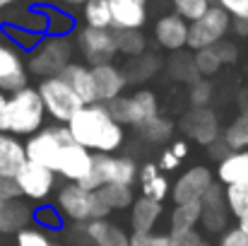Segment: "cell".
<instances>
[{
	"label": "cell",
	"mask_w": 248,
	"mask_h": 246,
	"mask_svg": "<svg viewBox=\"0 0 248 246\" xmlns=\"http://www.w3.org/2000/svg\"><path fill=\"white\" fill-rule=\"evenodd\" d=\"M70 138L92 155H113L125 143V128L108 114L106 104H84L65 123Z\"/></svg>",
	"instance_id": "1"
},
{
	"label": "cell",
	"mask_w": 248,
	"mask_h": 246,
	"mask_svg": "<svg viewBox=\"0 0 248 246\" xmlns=\"http://www.w3.org/2000/svg\"><path fill=\"white\" fill-rule=\"evenodd\" d=\"M75 41L70 36H41V41L27 53V73L36 75L39 80L56 78L63 73L68 63H73Z\"/></svg>",
	"instance_id": "2"
},
{
	"label": "cell",
	"mask_w": 248,
	"mask_h": 246,
	"mask_svg": "<svg viewBox=\"0 0 248 246\" xmlns=\"http://www.w3.org/2000/svg\"><path fill=\"white\" fill-rule=\"evenodd\" d=\"M46 126V109L36 87H24L10 94L7 133L15 138H31Z\"/></svg>",
	"instance_id": "3"
},
{
	"label": "cell",
	"mask_w": 248,
	"mask_h": 246,
	"mask_svg": "<svg viewBox=\"0 0 248 246\" xmlns=\"http://www.w3.org/2000/svg\"><path fill=\"white\" fill-rule=\"evenodd\" d=\"M53 205L58 208L65 222H75V225H87L92 220H104L111 215L99 200L96 191H87L80 183H63L56 191Z\"/></svg>",
	"instance_id": "4"
},
{
	"label": "cell",
	"mask_w": 248,
	"mask_h": 246,
	"mask_svg": "<svg viewBox=\"0 0 248 246\" xmlns=\"http://www.w3.org/2000/svg\"><path fill=\"white\" fill-rule=\"evenodd\" d=\"M140 164L135 162L130 155H94L92 160V171L87 174L82 188L96 191L106 183H118V186H135L138 181Z\"/></svg>",
	"instance_id": "5"
},
{
	"label": "cell",
	"mask_w": 248,
	"mask_h": 246,
	"mask_svg": "<svg viewBox=\"0 0 248 246\" xmlns=\"http://www.w3.org/2000/svg\"><path fill=\"white\" fill-rule=\"evenodd\" d=\"M106 109L123 128H128V126L138 128V126H142L145 121H150L159 114V99L152 89L140 87L133 94H123V97L108 101Z\"/></svg>",
	"instance_id": "6"
},
{
	"label": "cell",
	"mask_w": 248,
	"mask_h": 246,
	"mask_svg": "<svg viewBox=\"0 0 248 246\" xmlns=\"http://www.w3.org/2000/svg\"><path fill=\"white\" fill-rule=\"evenodd\" d=\"M229 34H232V15L212 5L200 19L188 24V49L195 53V51L217 46Z\"/></svg>",
	"instance_id": "7"
},
{
	"label": "cell",
	"mask_w": 248,
	"mask_h": 246,
	"mask_svg": "<svg viewBox=\"0 0 248 246\" xmlns=\"http://www.w3.org/2000/svg\"><path fill=\"white\" fill-rule=\"evenodd\" d=\"M41 101H44V109H46V116H51L56 123L65 126L84 104L80 101V97L61 80L58 75L56 78H46V80L39 82L36 87Z\"/></svg>",
	"instance_id": "8"
},
{
	"label": "cell",
	"mask_w": 248,
	"mask_h": 246,
	"mask_svg": "<svg viewBox=\"0 0 248 246\" xmlns=\"http://www.w3.org/2000/svg\"><path fill=\"white\" fill-rule=\"evenodd\" d=\"M73 140L68 128L56 123V126H44L39 133H34L31 138L24 140V155H27V162H34V164H41L46 169L53 171L56 166V160H58V152L61 148Z\"/></svg>",
	"instance_id": "9"
},
{
	"label": "cell",
	"mask_w": 248,
	"mask_h": 246,
	"mask_svg": "<svg viewBox=\"0 0 248 246\" xmlns=\"http://www.w3.org/2000/svg\"><path fill=\"white\" fill-rule=\"evenodd\" d=\"M75 49L80 51V56L84 58V66H89V68L104 66V63H113V58L118 56L116 32L113 29L82 27L75 34Z\"/></svg>",
	"instance_id": "10"
},
{
	"label": "cell",
	"mask_w": 248,
	"mask_h": 246,
	"mask_svg": "<svg viewBox=\"0 0 248 246\" xmlns=\"http://www.w3.org/2000/svg\"><path fill=\"white\" fill-rule=\"evenodd\" d=\"M15 181H17V188L22 193L24 200H34V203H46L56 186H58V176L41 166V164H34V162H24L19 166V171L15 174Z\"/></svg>",
	"instance_id": "11"
},
{
	"label": "cell",
	"mask_w": 248,
	"mask_h": 246,
	"mask_svg": "<svg viewBox=\"0 0 248 246\" xmlns=\"http://www.w3.org/2000/svg\"><path fill=\"white\" fill-rule=\"evenodd\" d=\"M181 133L193 140L195 145L200 148H210L215 140H219L222 135V123H219V116L212 106H205V109H188L183 116H181V123H178Z\"/></svg>",
	"instance_id": "12"
},
{
	"label": "cell",
	"mask_w": 248,
	"mask_h": 246,
	"mask_svg": "<svg viewBox=\"0 0 248 246\" xmlns=\"http://www.w3.org/2000/svg\"><path fill=\"white\" fill-rule=\"evenodd\" d=\"M215 183V171L205 164H195L190 169H186L173 183H171V200L173 205L181 203H200V198L212 188Z\"/></svg>",
	"instance_id": "13"
},
{
	"label": "cell",
	"mask_w": 248,
	"mask_h": 246,
	"mask_svg": "<svg viewBox=\"0 0 248 246\" xmlns=\"http://www.w3.org/2000/svg\"><path fill=\"white\" fill-rule=\"evenodd\" d=\"M92 160H94V155L89 150H84L75 140H68L58 152L53 174L61 176L65 183H82L87 174L92 171Z\"/></svg>",
	"instance_id": "14"
},
{
	"label": "cell",
	"mask_w": 248,
	"mask_h": 246,
	"mask_svg": "<svg viewBox=\"0 0 248 246\" xmlns=\"http://www.w3.org/2000/svg\"><path fill=\"white\" fill-rule=\"evenodd\" d=\"M229 208L224 200V186L222 183H212V188L200 198V227L207 234H222L229 230Z\"/></svg>",
	"instance_id": "15"
},
{
	"label": "cell",
	"mask_w": 248,
	"mask_h": 246,
	"mask_svg": "<svg viewBox=\"0 0 248 246\" xmlns=\"http://www.w3.org/2000/svg\"><path fill=\"white\" fill-rule=\"evenodd\" d=\"M152 36H155L157 46L169 51V53L186 51L188 49V22L181 19L178 15H173V12H166L155 22Z\"/></svg>",
	"instance_id": "16"
},
{
	"label": "cell",
	"mask_w": 248,
	"mask_h": 246,
	"mask_svg": "<svg viewBox=\"0 0 248 246\" xmlns=\"http://www.w3.org/2000/svg\"><path fill=\"white\" fill-rule=\"evenodd\" d=\"M113 32H142L147 24V0H106Z\"/></svg>",
	"instance_id": "17"
},
{
	"label": "cell",
	"mask_w": 248,
	"mask_h": 246,
	"mask_svg": "<svg viewBox=\"0 0 248 246\" xmlns=\"http://www.w3.org/2000/svg\"><path fill=\"white\" fill-rule=\"evenodd\" d=\"M92 80H94V92H96V101L99 104H108L118 97H123L128 80L121 66L116 63H104V66H94L92 68Z\"/></svg>",
	"instance_id": "18"
},
{
	"label": "cell",
	"mask_w": 248,
	"mask_h": 246,
	"mask_svg": "<svg viewBox=\"0 0 248 246\" xmlns=\"http://www.w3.org/2000/svg\"><path fill=\"white\" fill-rule=\"evenodd\" d=\"M80 239L84 242V246H130V234L121 225L111 222L108 217L82 225Z\"/></svg>",
	"instance_id": "19"
},
{
	"label": "cell",
	"mask_w": 248,
	"mask_h": 246,
	"mask_svg": "<svg viewBox=\"0 0 248 246\" xmlns=\"http://www.w3.org/2000/svg\"><path fill=\"white\" fill-rule=\"evenodd\" d=\"M162 217H164V203L138 196L130 205V234L157 232V225L162 222Z\"/></svg>",
	"instance_id": "20"
},
{
	"label": "cell",
	"mask_w": 248,
	"mask_h": 246,
	"mask_svg": "<svg viewBox=\"0 0 248 246\" xmlns=\"http://www.w3.org/2000/svg\"><path fill=\"white\" fill-rule=\"evenodd\" d=\"M31 208L24 198L0 200V234H17L31 225Z\"/></svg>",
	"instance_id": "21"
},
{
	"label": "cell",
	"mask_w": 248,
	"mask_h": 246,
	"mask_svg": "<svg viewBox=\"0 0 248 246\" xmlns=\"http://www.w3.org/2000/svg\"><path fill=\"white\" fill-rule=\"evenodd\" d=\"M58 78L80 97L82 104H94L96 101V92H94V80H92V68L89 66L73 61V63H68L63 68V73Z\"/></svg>",
	"instance_id": "22"
},
{
	"label": "cell",
	"mask_w": 248,
	"mask_h": 246,
	"mask_svg": "<svg viewBox=\"0 0 248 246\" xmlns=\"http://www.w3.org/2000/svg\"><path fill=\"white\" fill-rule=\"evenodd\" d=\"M138 181H140V191L145 198H152L157 203H164L171 193V183L166 179V174L159 171L157 162H145L138 171Z\"/></svg>",
	"instance_id": "23"
},
{
	"label": "cell",
	"mask_w": 248,
	"mask_h": 246,
	"mask_svg": "<svg viewBox=\"0 0 248 246\" xmlns=\"http://www.w3.org/2000/svg\"><path fill=\"white\" fill-rule=\"evenodd\" d=\"M215 179H217V183H222V186H229V183L248 186V150L229 152L222 162H217Z\"/></svg>",
	"instance_id": "24"
},
{
	"label": "cell",
	"mask_w": 248,
	"mask_h": 246,
	"mask_svg": "<svg viewBox=\"0 0 248 246\" xmlns=\"http://www.w3.org/2000/svg\"><path fill=\"white\" fill-rule=\"evenodd\" d=\"M24 162V143L10 133H0V176H15Z\"/></svg>",
	"instance_id": "25"
},
{
	"label": "cell",
	"mask_w": 248,
	"mask_h": 246,
	"mask_svg": "<svg viewBox=\"0 0 248 246\" xmlns=\"http://www.w3.org/2000/svg\"><path fill=\"white\" fill-rule=\"evenodd\" d=\"M162 61L157 53H142L138 58H128V63L123 66V73H125V80L128 84H142V82L152 80L159 70H162Z\"/></svg>",
	"instance_id": "26"
},
{
	"label": "cell",
	"mask_w": 248,
	"mask_h": 246,
	"mask_svg": "<svg viewBox=\"0 0 248 246\" xmlns=\"http://www.w3.org/2000/svg\"><path fill=\"white\" fill-rule=\"evenodd\" d=\"M96 196H99V200L104 203V208H106L108 213L130 210L133 200L138 198L130 186H118V183H106V186L96 188Z\"/></svg>",
	"instance_id": "27"
},
{
	"label": "cell",
	"mask_w": 248,
	"mask_h": 246,
	"mask_svg": "<svg viewBox=\"0 0 248 246\" xmlns=\"http://www.w3.org/2000/svg\"><path fill=\"white\" fill-rule=\"evenodd\" d=\"M135 131H138L140 140L147 143V145H164V143H169L173 138V123L166 116H162V114H157L155 118L145 121Z\"/></svg>",
	"instance_id": "28"
},
{
	"label": "cell",
	"mask_w": 248,
	"mask_h": 246,
	"mask_svg": "<svg viewBox=\"0 0 248 246\" xmlns=\"http://www.w3.org/2000/svg\"><path fill=\"white\" fill-rule=\"evenodd\" d=\"M166 73L173 82H181V84H190L195 82L200 75L195 70V63H193V53L188 51H178V53H171L169 61L164 63Z\"/></svg>",
	"instance_id": "29"
},
{
	"label": "cell",
	"mask_w": 248,
	"mask_h": 246,
	"mask_svg": "<svg viewBox=\"0 0 248 246\" xmlns=\"http://www.w3.org/2000/svg\"><path fill=\"white\" fill-rule=\"evenodd\" d=\"M200 227V203H181L169 213V232H188Z\"/></svg>",
	"instance_id": "30"
},
{
	"label": "cell",
	"mask_w": 248,
	"mask_h": 246,
	"mask_svg": "<svg viewBox=\"0 0 248 246\" xmlns=\"http://www.w3.org/2000/svg\"><path fill=\"white\" fill-rule=\"evenodd\" d=\"M224 145L232 150V152H241V150H248V118L246 116H236L234 121H229L224 128H222V135Z\"/></svg>",
	"instance_id": "31"
},
{
	"label": "cell",
	"mask_w": 248,
	"mask_h": 246,
	"mask_svg": "<svg viewBox=\"0 0 248 246\" xmlns=\"http://www.w3.org/2000/svg\"><path fill=\"white\" fill-rule=\"evenodd\" d=\"M46 15V34L48 36H68L75 29V17L63 7H41Z\"/></svg>",
	"instance_id": "32"
},
{
	"label": "cell",
	"mask_w": 248,
	"mask_h": 246,
	"mask_svg": "<svg viewBox=\"0 0 248 246\" xmlns=\"http://www.w3.org/2000/svg\"><path fill=\"white\" fill-rule=\"evenodd\" d=\"M82 22L92 29H111V10L106 0H87L82 5Z\"/></svg>",
	"instance_id": "33"
},
{
	"label": "cell",
	"mask_w": 248,
	"mask_h": 246,
	"mask_svg": "<svg viewBox=\"0 0 248 246\" xmlns=\"http://www.w3.org/2000/svg\"><path fill=\"white\" fill-rule=\"evenodd\" d=\"M116 49L125 58H138L147 53V36L142 32H116Z\"/></svg>",
	"instance_id": "34"
},
{
	"label": "cell",
	"mask_w": 248,
	"mask_h": 246,
	"mask_svg": "<svg viewBox=\"0 0 248 246\" xmlns=\"http://www.w3.org/2000/svg\"><path fill=\"white\" fill-rule=\"evenodd\" d=\"M31 222H34V227H39L44 232H58L65 225V220L61 217V213H58V208L53 203H41L39 208H34Z\"/></svg>",
	"instance_id": "35"
},
{
	"label": "cell",
	"mask_w": 248,
	"mask_h": 246,
	"mask_svg": "<svg viewBox=\"0 0 248 246\" xmlns=\"http://www.w3.org/2000/svg\"><path fill=\"white\" fill-rule=\"evenodd\" d=\"M224 200L234 220H241L248 215V186H241V183L224 186Z\"/></svg>",
	"instance_id": "36"
},
{
	"label": "cell",
	"mask_w": 248,
	"mask_h": 246,
	"mask_svg": "<svg viewBox=\"0 0 248 246\" xmlns=\"http://www.w3.org/2000/svg\"><path fill=\"white\" fill-rule=\"evenodd\" d=\"M2 34L7 36V44H12L17 51H31L39 41H41V34H34L29 29H22V27H15V24H2Z\"/></svg>",
	"instance_id": "37"
},
{
	"label": "cell",
	"mask_w": 248,
	"mask_h": 246,
	"mask_svg": "<svg viewBox=\"0 0 248 246\" xmlns=\"http://www.w3.org/2000/svg\"><path fill=\"white\" fill-rule=\"evenodd\" d=\"M215 99V84L207 78H198L195 82L188 84V104L190 109H205Z\"/></svg>",
	"instance_id": "38"
},
{
	"label": "cell",
	"mask_w": 248,
	"mask_h": 246,
	"mask_svg": "<svg viewBox=\"0 0 248 246\" xmlns=\"http://www.w3.org/2000/svg\"><path fill=\"white\" fill-rule=\"evenodd\" d=\"M193 63H195L198 75H200V78H207V80L222 70V61H219L215 46L202 49V51H195V53H193Z\"/></svg>",
	"instance_id": "39"
},
{
	"label": "cell",
	"mask_w": 248,
	"mask_h": 246,
	"mask_svg": "<svg viewBox=\"0 0 248 246\" xmlns=\"http://www.w3.org/2000/svg\"><path fill=\"white\" fill-rule=\"evenodd\" d=\"M171 5H173V15H178L190 24L212 7V0H171Z\"/></svg>",
	"instance_id": "40"
},
{
	"label": "cell",
	"mask_w": 248,
	"mask_h": 246,
	"mask_svg": "<svg viewBox=\"0 0 248 246\" xmlns=\"http://www.w3.org/2000/svg\"><path fill=\"white\" fill-rule=\"evenodd\" d=\"M17 70H24V61L19 56V51L12 46V44H2L0 41V80L17 73Z\"/></svg>",
	"instance_id": "41"
},
{
	"label": "cell",
	"mask_w": 248,
	"mask_h": 246,
	"mask_svg": "<svg viewBox=\"0 0 248 246\" xmlns=\"http://www.w3.org/2000/svg\"><path fill=\"white\" fill-rule=\"evenodd\" d=\"M15 246H53V242H51V237L44 230L29 225L27 230L15 234Z\"/></svg>",
	"instance_id": "42"
},
{
	"label": "cell",
	"mask_w": 248,
	"mask_h": 246,
	"mask_svg": "<svg viewBox=\"0 0 248 246\" xmlns=\"http://www.w3.org/2000/svg\"><path fill=\"white\" fill-rule=\"evenodd\" d=\"M24 87H29V73H27V68L24 70H17V73H12V75H7V78H2L0 80V92L2 94H15V92H19V89H24Z\"/></svg>",
	"instance_id": "43"
},
{
	"label": "cell",
	"mask_w": 248,
	"mask_h": 246,
	"mask_svg": "<svg viewBox=\"0 0 248 246\" xmlns=\"http://www.w3.org/2000/svg\"><path fill=\"white\" fill-rule=\"evenodd\" d=\"M169 246H205V239L198 230L188 232H169Z\"/></svg>",
	"instance_id": "44"
},
{
	"label": "cell",
	"mask_w": 248,
	"mask_h": 246,
	"mask_svg": "<svg viewBox=\"0 0 248 246\" xmlns=\"http://www.w3.org/2000/svg\"><path fill=\"white\" fill-rule=\"evenodd\" d=\"M130 246H169V232L130 234Z\"/></svg>",
	"instance_id": "45"
},
{
	"label": "cell",
	"mask_w": 248,
	"mask_h": 246,
	"mask_svg": "<svg viewBox=\"0 0 248 246\" xmlns=\"http://www.w3.org/2000/svg\"><path fill=\"white\" fill-rule=\"evenodd\" d=\"M212 5L222 7L224 12L232 15V19L248 17V0H212Z\"/></svg>",
	"instance_id": "46"
},
{
	"label": "cell",
	"mask_w": 248,
	"mask_h": 246,
	"mask_svg": "<svg viewBox=\"0 0 248 246\" xmlns=\"http://www.w3.org/2000/svg\"><path fill=\"white\" fill-rule=\"evenodd\" d=\"M215 51H217V56H219L222 66H232V63H236V61H239V46H236L234 41H229V39L219 41V44L215 46Z\"/></svg>",
	"instance_id": "47"
},
{
	"label": "cell",
	"mask_w": 248,
	"mask_h": 246,
	"mask_svg": "<svg viewBox=\"0 0 248 246\" xmlns=\"http://www.w3.org/2000/svg\"><path fill=\"white\" fill-rule=\"evenodd\" d=\"M22 198L15 176H0V200H17Z\"/></svg>",
	"instance_id": "48"
},
{
	"label": "cell",
	"mask_w": 248,
	"mask_h": 246,
	"mask_svg": "<svg viewBox=\"0 0 248 246\" xmlns=\"http://www.w3.org/2000/svg\"><path fill=\"white\" fill-rule=\"evenodd\" d=\"M217 246H248V239L239 227H229L227 232L219 234V244Z\"/></svg>",
	"instance_id": "49"
},
{
	"label": "cell",
	"mask_w": 248,
	"mask_h": 246,
	"mask_svg": "<svg viewBox=\"0 0 248 246\" xmlns=\"http://www.w3.org/2000/svg\"><path fill=\"white\" fill-rule=\"evenodd\" d=\"M157 166H159V171H162V174H166V171H176V169L181 166V160H178L169 148H166V150H162V155H159Z\"/></svg>",
	"instance_id": "50"
},
{
	"label": "cell",
	"mask_w": 248,
	"mask_h": 246,
	"mask_svg": "<svg viewBox=\"0 0 248 246\" xmlns=\"http://www.w3.org/2000/svg\"><path fill=\"white\" fill-rule=\"evenodd\" d=\"M229 152H232V150L224 145V140H222V138H219V140H215V143L207 148V155H210V160H215V162H222Z\"/></svg>",
	"instance_id": "51"
},
{
	"label": "cell",
	"mask_w": 248,
	"mask_h": 246,
	"mask_svg": "<svg viewBox=\"0 0 248 246\" xmlns=\"http://www.w3.org/2000/svg\"><path fill=\"white\" fill-rule=\"evenodd\" d=\"M169 150L183 162L186 157H188V152H190V148H188V140H171V145H169Z\"/></svg>",
	"instance_id": "52"
},
{
	"label": "cell",
	"mask_w": 248,
	"mask_h": 246,
	"mask_svg": "<svg viewBox=\"0 0 248 246\" xmlns=\"http://www.w3.org/2000/svg\"><path fill=\"white\" fill-rule=\"evenodd\" d=\"M7 109H10V97L0 92V133H7Z\"/></svg>",
	"instance_id": "53"
},
{
	"label": "cell",
	"mask_w": 248,
	"mask_h": 246,
	"mask_svg": "<svg viewBox=\"0 0 248 246\" xmlns=\"http://www.w3.org/2000/svg\"><path fill=\"white\" fill-rule=\"evenodd\" d=\"M232 32L241 39L248 36V17H239V19H232Z\"/></svg>",
	"instance_id": "54"
},
{
	"label": "cell",
	"mask_w": 248,
	"mask_h": 246,
	"mask_svg": "<svg viewBox=\"0 0 248 246\" xmlns=\"http://www.w3.org/2000/svg\"><path fill=\"white\" fill-rule=\"evenodd\" d=\"M236 104H239V114H241V116H246V118H248V89H244V92L239 94Z\"/></svg>",
	"instance_id": "55"
},
{
	"label": "cell",
	"mask_w": 248,
	"mask_h": 246,
	"mask_svg": "<svg viewBox=\"0 0 248 246\" xmlns=\"http://www.w3.org/2000/svg\"><path fill=\"white\" fill-rule=\"evenodd\" d=\"M58 7H63V10H70V7H82L87 0H53Z\"/></svg>",
	"instance_id": "56"
},
{
	"label": "cell",
	"mask_w": 248,
	"mask_h": 246,
	"mask_svg": "<svg viewBox=\"0 0 248 246\" xmlns=\"http://www.w3.org/2000/svg\"><path fill=\"white\" fill-rule=\"evenodd\" d=\"M236 222H239L236 227H239V230L244 232V237L248 239V215H246V217H241V220H236Z\"/></svg>",
	"instance_id": "57"
},
{
	"label": "cell",
	"mask_w": 248,
	"mask_h": 246,
	"mask_svg": "<svg viewBox=\"0 0 248 246\" xmlns=\"http://www.w3.org/2000/svg\"><path fill=\"white\" fill-rule=\"evenodd\" d=\"M17 0H0V10H5V7H10V5H15Z\"/></svg>",
	"instance_id": "58"
},
{
	"label": "cell",
	"mask_w": 248,
	"mask_h": 246,
	"mask_svg": "<svg viewBox=\"0 0 248 246\" xmlns=\"http://www.w3.org/2000/svg\"><path fill=\"white\" fill-rule=\"evenodd\" d=\"M205 246H210V244H207V242H205Z\"/></svg>",
	"instance_id": "59"
}]
</instances>
